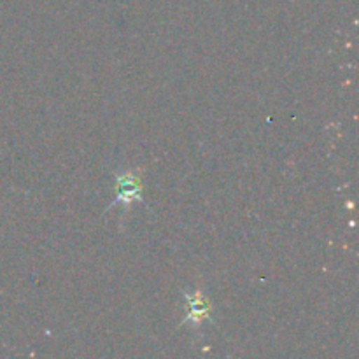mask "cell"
Segmentation results:
<instances>
[{
    "mask_svg": "<svg viewBox=\"0 0 359 359\" xmlns=\"http://www.w3.org/2000/svg\"><path fill=\"white\" fill-rule=\"evenodd\" d=\"M210 305L209 298L202 293V291H193V293H186V318L184 323H191L193 326H198L205 319L210 318Z\"/></svg>",
    "mask_w": 359,
    "mask_h": 359,
    "instance_id": "2",
    "label": "cell"
},
{
    "mask_svg": "<svg viewBox=\"0 0 359 359\" xmlns=\"http://www.w3.org/2000/svg\"><path fill=\"white\" fill-rule=\"evenodd\" d=\"M142 200V182L137 172L128 170L123 172L116 177V198L109 205V209L116 207L118 203H123L125 207H130L133 202Z\"/></svg>",
    "mask_w": 359,
    "mask_h": 359,
    "instance_id": "1",
    "label": "cell"
}]
</instances>
